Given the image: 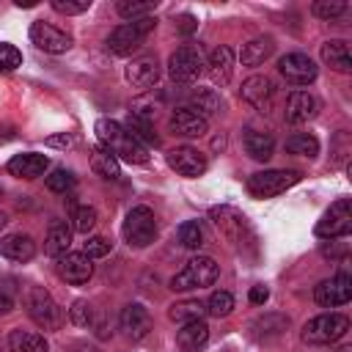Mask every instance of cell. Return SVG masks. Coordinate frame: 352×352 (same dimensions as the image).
<instances>
[{
	"label": "cell",
	"mask_w": 352,
	"mask_h": 352,
	"mask_svg": "<svg viewBox=\"0 0 352 352\" xmlns=\"http://www.w3.org/2000/svg\"><path fill=\"white\" fill-rule=\"evenodd\" d=\"M349 330V319L344 314H319L302 327V341L305 344H333L344 338Z\"/></svg>",
	"instance_id": "52a82bcc"
},
{
	"label": "cell",
	"mask_w": 352,
	"mask_h": 352,
	"mask_svg": "<svg viewBox=\"0 0 352 352\" xmlns=\"http://www.w3.org/2000/svg\"><path fill=\"white\" fill-rule=\"evenodd\" d=\"M52 8L58 14H82L91 8V0H52Z\"/></svg>",
	"instance_id": "f6af8a7d"
},
{
	"label": "cell",
	"mask_w": 352,
	"mask_h": 352,
	"mask_svg": "<svg viewBox=\"0 0 352 352\" xmlns=\"http://www.w3.org/2000/svg\"><path fill=\"white\" fill-rule=\"evenodd\" d=\"M0 192H3V190H0Z\"/></svg>",
	"instance_id": "db71d44e"
},
{
	"label": "cell",
	"mask_w": 352,
	"mask_h": 352,
	"mask_svg": "<svg viewBox=\"0 0 352 352\" xmlns=\"http://www.w3.org/2000/svg\"><path fill=\"white\" fill-rule=\"evenodd\" d=\"M14 6H19V8H33L36 0H14Z\"/></svg>",
	"instance_id": "816d5d0a"
},
{
	"label": "cell",
	"mask_w": 352,
	"mask_h": 352,
	"mask_svg": "<svg viewBox=\"0 0 352 352\" xmlns=\"http://www.w3.org/2000/svg\"><path fill=\"white\" fill-rule=\"evenodd\" d=\"M311 11L319 19H338L341 14H346V3L344 0H316L311 6Z\"/></svg>",
	"instance_id": "60d3db41"
},
{
	"label": "cell",
	"mask_w": 352,
	"mask_h": 352,
	"mask_svg": "<svg viewBox=\"0 0 352 352\" xmlns=\"http://www.w3.org/2000/svg\"><path fill=\"white\" fill-rule=\"evenodd\" d=\"M176 22H179V30H182V33H192V30L198 28V22H195V16H192V14H182Z\"/></svg>",
	"instance_id": "c3c4849f"
},
{
	"label": "cell",
	"mask_w": 352,
	"mask_h": 352,
	"mask_svg": "<svg viewBox=\"0 0 352 352\" xmlns=\"http://www.w3.org/2000/svg\"><path fill=\"white\" fill-rule=\"evenodd\" d=\"M286 151L289 154H297V157H308L314 160L319 154V140L308 132H294L292 138H286Z\"/></svg>",
	"instance_id": "d590c367"
},
{
	"label": "cell",
	"mask_w": 352,
	"mask_h": 352,
	"mask_svg": "<svg viewBox=\"0 0 352 352\" xmlns=\"http://www.w3.org/2000/svg\"><path fill=\"white\" fill-rule=\"evenodd\" d=\"M201 72H204V55H201V50L184 44V47H179V50L170 52V58H168V74H170L173 82L190 85V82H195L201 77Z\"/></svg>",
	"instance_id": "ba28073f"
},
{
	"label": "cell",
	"mask_w": 352,
	"mask_h": 352,
	"mask_svg": "<svg viewBox=\"0 0 352 352\" xmlns=\"http://www.w3.org/2000/svg\"><path fill=\"white\" fill-rule=\"evenodd\" d=\"M168 316H170V322H179V324L198 322L206 316V305L201 300H182V302H173L168 308Z\"/></svg>",
	"instance_id": "d6a6232c"
},
{
	"label": "cell",
	"mask_w": 352,
	"mask_h": 352,
	"mask_svg": "<svg viewBox=\"0 0 352 352\" xmlns=\"http://www.w3.org/2000/svg\"><path fill=\"white\" fill-rule=\"evenodd\" d=\"M278 72L289 85H308V82L316 80L319 66L305 52H289L278 60Z\"/></svg>",
	"instance_id": "7c38bea8"
},
{
	"label": "cell",
	"mask_w": 352,
	"mask_h": 352,
	"mask_svg": "<svg viewBox=\"0 0 352 352\" xmlns=\"http://www.w3.org/2000/svg\"><path fill=\"white\" fill-rule=\"evenodd\" d=\"M72 352H99V349L91 346V344H85V341H77V344L72 346Z\"/></svg>",
	"instance_id": "f907efd6"
},
{
	"label": "cell",
	"mask_w": 352,
	"mask_h": 352,
	"mask_svg": "<svg viewBox=\"0 0 352 352\" xmlns=\"http://www.w3.org/2000/svg\"><path fill=\"white\" fill-rule=\"evenodd\" d=\"M217 272H220V267L212 256H195L170 278V289L173 292H190V289L212 286L217 280Z\"/></svg>",
	"instance_id": "3957f363"
},
{
	"label": "cell",
	"mask_w": 352,
	"mask_h": 352,
	"mask_svg": "<svg viewBox=\"0 0 352 352\" xmlns=\"http://www.w3.org/2000/svg\"><path fill=\"white\" fill-rule=\"evenodd\" d=\"M118 324H121V330L129 341H140L151 333V314L140 302H129V305H124V311L118 316Z\"/></svg>",
	"instance_id": "9a60e30c"
},
{
	"label": "cell",
	"mask_w": 352,
	"mask_h": 352,
	"mask_svg": "<svg viewBox=\"0 0 352 352\" xmlns=\"http://www.w3.org/2000/svg\"><path fill=\"white\" fill-rule=\"evenodd\" d=\"M314 300L322 305V308H338V305H346L352 300V278L346 272H338L327 280H322L316 289H314Z\"/></svg>",
	"instance_id": "4fadbf2b"
},
{
	"label": "cell",
	"mask_w": 352,
	"mask_h": 352,
	"mask_svg": "<svg viewBox=\"0 0 352 352\" xmlns=\"http://www.w3.org/2000/svg\"><path fill=\"white\" fill-rule=\"evenodd\" d=\"M118 14L124 16V19H140V16H151V11L157 8V3H151V0H118Z\"/></svg>",
	"instance_id": "74e56055"
},
{
	"label": "cell",
	"mask_w": 352,
	"mask_h": 352,
	"mask_svg": "<svg viewBox=\"0 0 352 352\" xmlns=\"http://www.w3.org/2000/svg\"><path fill=\"white\" fill-rule=\"evenodd\" d=\"M6 223H8V217H6V212H0V231L6 228Z\"/></svg>",
	"instance_id": "f5cc1de1"
},
{
	"label": "cell",
	"mask_w": 352,
	"mask_h": 352,
	"mask_svg": "<svg viewBox=\"0 0 352 352\" xmlns=\"http://www.w3.org/2000/svg\"><path fill=\"white\" fill-rule=\"evenodd\" d=\"M91 168H94L96 176H102L107 182H116L121 176V165H118L116 154L107 151L104 146H94V151H91Z\"/></svg>",
	"instance_id": "4dcf8cb0"
},
{
	"label": "cell",
	"mask_w": 352,
	"mask_h": 352,
	"mask_svg": "<svg viewBox=\"0 0 352 352\" xmlns=\"http://www.w3.org/2000/svg\"><path fill=\"white\" fill-rule=\"evenodd\" d=\"M44 143H47L50 148H63V151H66V148H72V146L77 143V138L69 135V132H60V135H50Z\"/></svg>",
	"instance_id": "bcb514c9"
},
{
	"label": "cell",
	"mask_w": 352,
	"mask_h": 352,
	"mask_svg": "<svg viewBox=\"0 0 352 352\" xmlns=\"http://www.w3.org/2000/svg\"><path fill=\"white\" fill-rule=\"evenodd\" d=\"M242 143H245V151H248L253 160H258V162L270 160V157H272V151H275V138H272L270 132L248 129V132H245V138H242Z\"/></svg>",
	"instance_id": "f546056e"
},
{
	"label": "cell",
	"mask_w": 352,
	"mask_h": 352,
	"mask_svg": "<svg viewBox=\"0 0 352 352\" xmlns=\"http://www.w3.org/2000/svg\"><path fill=\"white\" fill-rule=\"evenodd\" d=\"M44 182H47V190H52V192H58V195H66L69 190H74L77 176H74L72 170H66V168H55Z\"/></svg>",
	"instance_id": "ab89813d"
},
{
	"label": "cell",
	"mask_w": 352,
	"mask_h": 352,
	"mask_svg": "<svg viewBox=\"0 0 352 352\" xmlns=\"http://www.w3.org/2000/svg\"><path fill=\"white\" fill-rule=\"evenodd\" d=\"M50 168V157L47 154H38V151H25V154H16L8 160L6 170L16 179H38L44 170Z\"/></svg>",
	"instance_id": "d6986e66"
},
{
	"label": "cell",
	"mask_w": 352,
	"mask_h": 352,
	"mask_svg": "<svg viewBox=\"0 0 352 352\" xmlns=\"http://www.w3.org/2000/svg\"><path fill=\"white\" fill-rule=\"evenodd\" d=\"M124 129L140 143V146H160V138L154 132V116L146 110H129V118Z\"/></svg>",
	"instance_id": "44dd1931"
},
{
	"label": "cell",
	"mask_w": 352,
	"mask_h": 352,
	"mask_svg": "<svg viewBox=\"0 0 352 352\" xmlns=\"http://www.w3.org/2000/svg\"><path fill=\"white\" fill-rule=\"evenodd\" d=\"M11 311H14V300L0 292V316H6V314H11Z\"/></svg>",
	"instance_id": "681fc988"
},
{
	"label": "cell",
	"mask_w": 352,
	"mask_h": 352,
	"mask_svg": "<svg viewBox=\"0 0 352 352\" xmlns=\"http://www.w3.org/2000/svg\"><path fill=\"white\" fill-rule=\"evenodd\" d=\"M209 217H212V223L217 226V231H220L228 242H234V245H242L245 236H253V234H250V226H248V217H245L242 212H236L234 206H212Z\"/></svg>",
	"instance_id": "30bf717a"
},
{
	"label": "cell",
	"mask_w": 352,
	"mask_h": 352,
	"mask_svg": "<svg viewBox=\"0 0 352 352\" xmlns=\"http://www.w3.org/2000/svg\"><path fill=\"white\" fill-rule=\"evenodd\" d=\"M69 248H72V226L66 220H52L47 228L44 253L52 258H60L63 253H69Z\"/></svg>",
	"instance_id": "d4e9b609"
},
{
	"label": "cell",
	"mask_w": 352,
	"mask_h": 352,
	"mask_svg": "<svg viewBox=\"0 0 352 352\" xmlns=\"http://www.w3.org/2000/svg\"><path fill=\"white\" fill-rule=\"evenodd\" d=\"M179 242H182V248H187V250L204 248V242H206L204 223H201V220H184V223L179 226Z\"/></svg>",
	"instance_id": "8d00e7d4"
},
{
	"label": "cell",
	"mask_w": 352,
	"mask_h": 352,
	"mask_svg": "<svg viewBox=\"0 0 352 352\" xmlns=\"http://www.w3.org/2000/svg\"><path fill=\"white\" fill-rule=\"evenodd\" d=\"M319 55H322V60H324L330 69L344 72V74L352 72V55H349V44H346V41H341V38H330V41L322 44Z\"/></svg>",
	"instance_id": "4316f807"
},
{
	"label": "cell",
	"mask_w": 352,
	"mask_h": 352,
	"mask_svg": "<svg viewBox=\"0 0 352 352\" xmlns=\"http://www.w3.org/2000/svg\"><path fill=\"white\" fill-rule=\"evenodd\" d=\"M8 349L11 352H50V344L41 333L16 327V330L8 333Z\"/></svg>",
	"instance_id": "f1b7e54d"
},
{
	"label": "cell",
	"mask_w": 352,
	"mask_h": 352,
	"mask_svg": "<svg viewBox=\"0 0 352 352\" xmlns=\"http://www.w3.org/2000/svg\"><path fill=\"white\" fill-rule=\"evenodd\" d=\"M0 256L8 261H30L36 256V242L30 234H8L0 239Z\"/></svg>",
	"instance_id": "cb8c5ba5"
},
{
	"label": "cell",
	"mask_w": 352,
	"mask_h": 352,
	"mask_svg": "<svg viewBox=\"0 0 352 352\" xmlns=\"http://www.w3.org/2000/svg\"><path fill=\"white\" fill-rule=\"evenodd\" d=\"M349 231H352V201L349 198H338V201L330 204V209L316 223V236H322V239H341Z\"/></svg>",
	"instance_id": "9c48e42d"
},
{
	"label": "cell",
	"mask_w": 352,
	"mask_h": 352,
	"mask_svg": "<svg viewBox=\"0 0 352 352\" xmlns=\"http://www.w3.org/2000/svg\"><path fill=\"white\" fill-rule=\"evenodd\" d=\"M204 305H206V314L209 316L223 319V316H228L234 311V294L231 292H212Z\"/></svg>",
	"instance_id": "f35d334b"
},
{
	"label": "cell",
	"mask_w": 352,
	"mask_h": 352,
	"mask_svg": "<svg viewBox=\"0 0 352 352\" xmlns=\"http://www.w3.org/2000/svg\"><path fill=\"white\" fill-rule=\"evenodd\" d=\"M126 80L135 85V88H151L157 80H160V63L154 55H143V58H135L129 66H126Z\"/></svg>",
	"instance_id": "7402d4cb"
},
{
	"label": "cell",
	"mask_w": 352,
	"mask_h": 352,
	"mask_svg": "<svg viewBox=\"0 0 352 352\" xmlns=\"http://www.w3.org/2000/svg\"><path fill=\"white\" fill-rule=\"evenodd\" d=\"M94 132L99 138V146H104L107 151L116 154V160H124V162H132V165H143L148 160V151L146 146H140L126 129L124 124L113 121V118H99L94 124Z\"/></svg>",
	"instance_id": "6da1fadb"
},
{
	"label": "cell",
	"mask_w": 352,
	"mask_h": 352,
	"mask_svg": "<svg viewBox=\"0 0 352 352\" xmlns=\"http://www.w3.org/2000/svg\"><path fill=\"white\" fill-rule=\"evenodd\" d=\"M206 72H209L214 85H226L231 80V74H234V50L226 47V44L214 47L209 60H206Z\"/></svg>",
	"instance_id": "603a6c76"
},
{
	"label": "cell",
	"mask_w": 352,
	"mask_h": 352,
	"mask_svg": "<svg viewBox=\"0 0 352 352\" xmlns=\"http://www.w3.org/2000/svg\"><path fill=\"white\" fill-rule=\"evenodd\" d=\"M25 308L28 316L41 327V330H58L63 322V311L52 300V294L44 286H30L25 294Z\"/></svg>",
	"instance_id": "5b68a950"
},
{
	"label": "cell",
	"mask_w": 352,
	"mask_h": 352,
	"mask_svg": "<svg viewBox=\"0 0 352 352\" xmlns=\"http://www.w3.org/2000/svg\"><path fill=\"white\" fill-rule=\"evenodd\" d=\"M168 126H170V132L182 135V138H201L209 129V118L198 116L190 107H176L170 113V118H168Z\"/></svg>",
	"instance_id": "ac0fdd59"
},
{
	"label": "cell",
	"mask_w": 352,
	"mask_h": 352,
	"mask_svg": "<svg viewBox=\"0 0 352 352\" xmlns=\"http://www.w3.org/2000/svg\"><path fill=\"white\" fill-rule=\"evenodd\" d=\"M286 324H289V319L283 314H264V316H258L253 322V330H256V338H264L267 341V338L280 336L286 330Z\"/></svg>",
	"instance_id": "e575fe53"
},
{
	"label": "cell",
	"mask_w": 352,
	"mask_h": 352,
	"mask_svg": "<svg viewBox=\"0 0 352 352\" xmlns=\"http://www.w3.org/2000/svg\"><path fill=\"white\" fill-rule=\"evenodd\" d=\"M69 319L77 327H91L94 324V308L88 305V300H74L69 308Z\"/></svg>",
	"instance_id": "b9f144b4"
},
{
	"label": "cell",
	"mask_w": 352,
	"mask_h": 352,
	"mask_svg": "<svg viewBox=\"0 0 352 352\" xmlns=\"http://www.w3.org/2000/svg\"><path fill=\"white\" fill-rule=\"evenodd\" d=\"M316 107L319 104L308 91H292L289 99H286L283 118H286V124H305L308 118L316 116Z\"/></svg>",
	"instance_id": "ffe728a7"
},
{
	"label": "cell",
	"mask_w": 352,
	"mask_h": 352,
	"mask_svg": "<svg viewBox=\"0 0 352 352\" xmlns=\"http://www.w3.org/2000/svg\"><path fill=\"white\" fill-rule=\"evenodd\" d=\"M272 52H275V38L272 36H256L242 47L239 60H242V66H261Z\"/></svg>",
	"instance_id": "83f0119b"
},
{
	"label": "cell",
	"mask_w": 352,
	"mask_h": 352,
	"mask_svg": "<svg viewBox=\"0 0 352 352\" xmlns=\"http://www.w3.org/2000/svg\"><path fill=\"white\" fill-rule=\"evenodd\" d=\"M66 204H69L72 231H77V234H85V236H88V231L96 226V209H94V206H88V204H77V201H74V195H69V198H66Z\"/></svg>",
	"instance_id": "1f68e13d"
},
{
	"label": "cell",
	"mask_w": 352,
	"mask_h": 352,
	"mask_svg": "<svg viewBox=\"0 0 352 352\" xmlns=\"http://www.w3.org/2000/svg\"><path fill=\"white\" fill-rule=\"evenodd\" d=\"M267 300H270V289L267 286H253L250 289V302L253 305H264Z\"/></svg>",
	"instance_id": "7dc6e473"
},
{
	"label": "cell",
	"mask_w": 352,
	"mask_h": 352,
	"mask_svg": "<svg viewBox=\"0 0 352 352\" xmlns=\"http://www.w3.org/2000/svg\"><path fill=\"white\" fill-rule=\"evenodd\" d=\"M206 341H209V324H206L204 319L187 322V324H182L179 333H176V344H179L184 352H198V349L206 346Z\"/></svg>",
	"instance_id": "484cf974"
},
{
	"label": "cell",
	"mask_w": 352,
	"mask_h": 352,
	"mask_svg": "<svg viewBox=\"0 0 352 352\" xmlns=\"http://www.w3.org/2000/svg\"><path fill=\"white\" fill-rule=\"evenodd\" d=\"M121 234L124 239L132 245V248H146L157 239V217L148 206H132L124 217V226H121Z\"/></svg>",
	"instance_id": "8992f818"
},
{
	"label": "cell",
	"mask_w": 352,
	"mask_h": 352,
	"mask_svg": "<svg viewBox=\"0 0 352 352\" xmlns=\"http://www.w3.org/2000/svg\"><path fill=\"white\" fill-rule=\"evenodd\" d=\"M30 41H33L38 50L50 52V55H63V52L72 50V36H69L66 30H60V28L44 22V19H36V22L30 25Z\"/></svg>",
	"instance_id": "8fae6325"
},
{
	"label": "cell",
	"mask_w": 352,
	"mask_h": 352,
	"mask_svg": "<svg viewBox=\"0 0 352 352\" xmlns=\"http://www.w3.org/2000/svg\"><path fill=\"white\" fill-rule=\"evenodd\" d=\"M168 165L179 176H201L206 170V157L192 146H176L168 151Z\"/></svg>",
	"instance_id": "2e32d148"
},
{
	"label": "cell",
	"mask_w": 352,
	"mask_h": 352,
	"mask_svg": "<svg viewBox=\"0 0 352 352\" xmlns=\"http://www.w3.org/2000/svg\"><path fill=\"white\" fill-rule=\"evenodd\" d=\"M157 28V19L154 16H140V19H132V22H124L118 25L110 36H107V50L118 58H126L132 52H138L143 47V38Z\"/></svg>",
	"instance_id": "7a4b0ae2"
},
{
	"label": "cell",
	"mask_w": 352,
	"mask_h": 352,
	"mask_svg": "<svg viewBox=\"0 0 352 352\" xmlns=\"http://www.w3.org/2000/svg\"><path fill=\"white\" fill-rule=\"evenodd\" d=\"M22 66V52L14 44L0 41V72H14Z\"/></svg>",
	"instance_id": "7bdbcfd3"
},
{
	"label": "cell",
	"mask_w": 352,
	"mask_h": 352,
	"mask_svg": "<svg viewBox=\"0 0 352 352\" xmlns=\"http://www.w3.org/2000/svg\"><path fill=\"white\" fill-rule=\"evenodd\" d=\"M190 110H195L198 116L209 118V116L220 113V96L212 88H195L190 94Z\"/></svg>",
	"instance_id": "836d02e7"
},
{
	"label": "cell",
	"mask_w": 352,
	"mask_h": 352,
	"mask_svg": "<svg viewBox=\"0 0 352 352\" xmlns=\"http://www.w3.org/2000/svg\"><path fill=\"white\" fill-rule=\"evenodd\" d=\"M302 179L300 170H286V168H272V170H258L248 179V192L253 198H275L294 187Z\"/></svg>",
	"instance_id": "277c9868"
},
{
	"label": "cell",
	"mask_w": 352,
	"mask_h": 352,
	"mask_svg": "<svg viewBox=\"0 0 352 352\" xmlns=\"http://www.w3.org/2000/svg\"><path fill=\"white\" fill-rule=\"evenodd\" d=\"M58 275L72 286L88 283L94 275V258H88L85 253H63L58 258Z\"/></svg>",
	"instance_id": "5bb4252c"
},
{
	"label": "cell",
	"mask_w": 352,
	"mask_h": 352,
	"mask_svg": "<svg viewBox=\"0 0 352 352\" xmlns=\"http://www.w3.org/2000/svg\"><path fill=\"white\" fill-rule=\"evenodd\" d=\"M110 248H113V245H110L104 236H88L85 245H82V253H85L88 258H102V256L110 253Z\"/></svg>",
	"instance_id": "ee69618b"
},
{
	"label": "cell",
	"mask_w": 352,
	"mask_h": 352,
	"mask_svg": "<svg viewBox=\"0 0 352 352\" xmlns=\"http://www.w3.org/2000/svg\"><path fill=\"white\" fill-rule=\"evenodd\" d=\"M242 99L250 102L256 110L267 113V110L272 107V99H275V85H272V80L264 77V74L248 77V80L242 82Z\"/></svg>",
	"instance_id": "e0dca14e"
}]
</instances>
